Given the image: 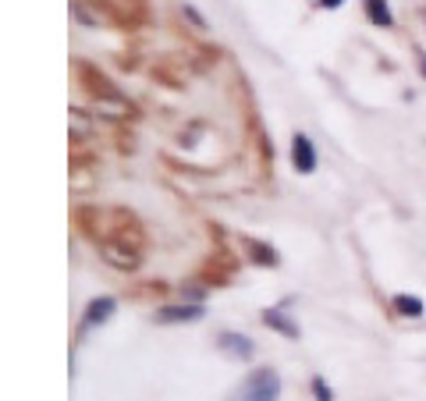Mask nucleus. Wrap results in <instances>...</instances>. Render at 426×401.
Here are the masks:
<instances>
[{
	"mask_svg": "<svg viewBox=\"0 0 426 401\" xmlns=\"http://www.w3.org/2000/svg\"><path fill=\"white\" fill-rule=\"evenodd\" d=\"M281 395V377H277V370H256L242 387H238V395L231 401H277Z\"/></svg>",
	"mask_w": 426,
	"mask_h": 401,
	"instance_id": "obj_1",
	"label": "nucleus"
},
{
	"mask_svg": "<svg viewBox=\"0 0 426 401\" xmlns=\"http://www.w3.org/2000/svg\"><path fill=\"white\" fill-rule=\"evenodd\" d=\"M292 164H295L299 174H313L317 171V149H313V142L306 135L292 139Z\"/></svg>",
	"mask_w": 426,
	"mask_h": 401,
	"instance_id": "obj_2",
	"label": "nucleus"
},
{
	"mask_svg": "<svg viewBox=\"0 0 426 401\" xmlns=\"http://www.w3.org/2000/svg\"><path fill=\"white\" fill-rule=\"evenodd\" d=\"M203 320V305H167L157 312V323H196Z\"/></svg>",
	"mask_w": 426,
	"mask_h": 401,
	"instance_id": "obj_3",
	"label": "nucleus"
},
{
	"mask_svg": "<svg viewBox=\"0 0 426 401\" xmlns=\"http://www.w3.org/2000/svg\"><path fill=\"white\" fill-rule=\"evenodd\" d=\"M114 309H117V302L114 299H93L89 302V309H86V320H82V330H89V327H96V323H106L110 316H114Z\"/></svg>",
	"mask_w": 426,
	"mask_h": 401,
	"instance_id": "obj_4",
	"label": "nucleus"
},
{
	"mask_svg": "<svg viewBox=\"0 0 426 401\" xmlns=\"http://www.w3.org/2000/svg\"><path fill=\"white\" fill-rule=\"evenodd\" d=\"M220 352L224 355H231V359H249L256 348H252V341L249 337H242V334H220Z\"/></svg>",
	"mask_w": 426,
	"mask_h": 401,
	"instance_id": "obj_5",
	"label": "nucleus"
},
{
	"mask_svg": "<svg viewBox=\"0 0 426 401\" xmlns=\"http://www.w3.org/2000/svg\"><path fill=\"white\" fill-rule=\"evenodd\" d=\"M362 4H366V14H370L373 25H380V29H391L395 25V14H391L387 0H362Z\"/></svg>",
	"mask_w": 426,
	"mask_h": 401,
	"instance_id": "obj_6",
	"label": "nucleus"
},
{
	"mask_svg": "<svg viewBox=\"0 0 426 401\" xmlns=\"http://www.w3.org/2000/svg\"><path fill=\"white\" fill-rule=\"evenodd\" d=\"M263 323H267V327H274V330H281L284 337H299V327H295V323H292L281 309H267V312H263Z\"/></svg>",
	"mask_w": 426,
	"mask_h": 401,
	"instance_id": "obj_7",
	"label": "nucleus"
},
{
	"mask_svg": "<svg viewBox=\"0 0 426 401\" xmlns=\"http://www.w3.org/2000/svg\"><path fill=\"white\" fill-rule=\"evenodd\" d=\"M395 309L402 312V316H423V299H416V295H398L395 299Z\"/></svg>",
	"mask_w": 426,
	"mask_h": 401,
	"instance_id": "obj_8",
	"label": "nucleus"
},
{
	"mask_svg": "<svg viewBox=\"0 0 426 401\" xmlns=\"http://www.w3.org/2000/svg\"><path fill=\"white\" fill-rule=\"evenodd\" d=\"M313 395H317V401H334V391H330V387H327L320 377L313 380Z\"/></svg>",
	"mask_w": 426,
	"mask_h": 401,
	"instance_id": "obj_9",
	"label": "nucleus"
},
{
	"mask_svg": "<svg viewBox=\"0 0 426 401\" xmlns=\"http://www.w3.org/2000/svg\"><path fill=\"white\" fill-rule=\"evenodd\" d=\"M185 18H189V21H192L196 29H207V21H203V18L196 14V7H185Z\"/></svg>",
	"mask_w": 426,
	"mask_h": 401,
	"instance_id": "obj_10",
	"label": "nucleus"
},
{
	"mask_svg": "<svg viewBox=\"0 0 426 401\" xmlns=\"http://www.w3.org/2000/svg\"><path fill=\"white\" fill-rule=\"evenodd\" d=\"M345 0H320V7H341Z\"/></svg>",
	"mask_w": 426,
	"mask_h": 401,
	"instance_id": "obj_11",
	"label": "nucleus"
},
{
	"mask_svg": "<svg viewBox=\"0 0 426 401\" xmlns=\"http://www.w3.org/2000/svg\"><path fill=\"white\" fill-rule=\"evenodd\" d=\"M420 64H423V75H426V57H420Z\"/></svg>",
	"mask_w": 426,
	"mask_h": 401,
	"instance_id": "obj_12",
	"label": "nucleus"
}]
</instances>
